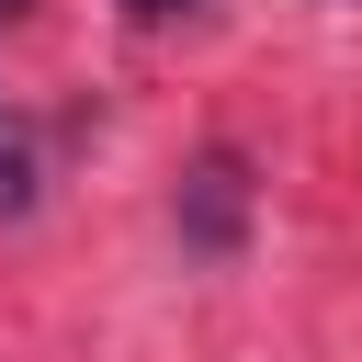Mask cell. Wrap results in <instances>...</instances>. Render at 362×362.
Returning a JSON list of instances; mask_svg holds the SVG:
<instances>
[{
    "label": "cell",
    "mask_w": 362,
    "mask_h": 362,
    "mask_svg": "<svg viewBox=\"0 0 362 362\" xmlns=\"http://www.w3.org/2000/svg\"><path fill=\"white\" fill-rule=\"evenodd\" d=\"M34 192H45V158H34V124L0 102V215H34Z\"/></svg>",
    "instance_id": "7a4b0ae2"
},
{
    "label": "cell",
    "mask_w": 362,
    "mask_h": 362,
    "mask_svg": "<svg viewBox=\"0 0 362 362\" xmlns=\"http://www.w3.org/2000/svg\"><path fill=\"white\" fill-rule=\"evenodd\" d=\"M124 11H147V23H170V11H204V0H124Z\"/></svg>",
    "instance_id": "3957f363"
},
{
    "label": "cell",
    "mask_w": 362,
    "mask_h": 362,
    "mask_svg": "<svg viewBox=\"0 0 362 362\" xmlns=\"http://www.w3.org/2000/svg\"><path fill=\"white\" fill-rule=\"evenodd\" d=\"M23 11H34V0H0V23H23Z\"/></svg>",
    "instance_id": "277c9868"
},
{
    "label": "cell",
    "mask_w": 362,
    "mask_h": 362,
    "mask_svg": "<svg viewBox=\"0 0 362 362\" xmlns=\"http://www.w3.org/2000/svg\"><path fill=\"white\" fill-rule=\"evenodd\" d=\"M238 226H249V170H238V147H204V158L181 170V249L226 260Z\"/></svg>",
    "instance_id": "6da1fadb"
}]
</instances>
